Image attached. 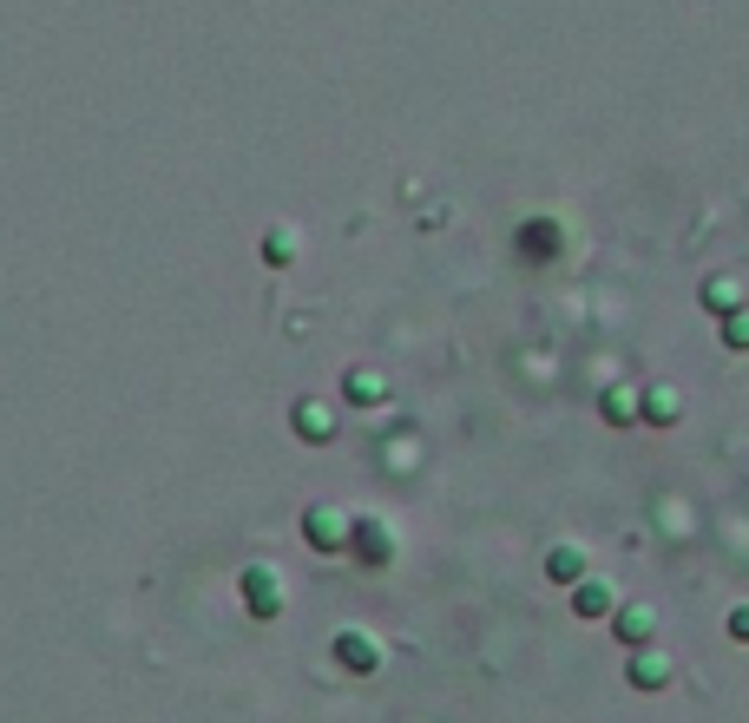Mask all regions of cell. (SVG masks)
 <instances>
[{
	"label": "cell",
	"instance_id": "obj_16",
	"mask_svg": "<svg viewBox=\"0 0 749 723\" xmlns=\"http://www.w3.org/2000/svg\"><path fill=\"white\" fill-rule=\"evenodd\" d=\"M730 638H743V645H749V605H743V612H730Z\"/></svg>",
	"mask_w": 749,
	"mask_h": 723
},
{
	"label": "cell",
	"instance_id": "obj_12",
	"mask_svg": "<svg viewBox=\"0 0 749 723\" xmlns=\"http://www.w3.org/2000/svg\"><path fill=\"white\" fill-rule=\"evenodd\" d=\"M638 415H645V408H638L631 388H611V395H605V422H638Z\"/></svg>",
	"mask_w": 749,
	"mask_h": 723
},
{
	"label": "cell",
	"instance_id": "obj_4",
	"mask_svg": "<svg viewBox=\"0 0 749 723\" xmlns=\"http://www.w3.org/2000/svg\"><path fill=\"white\" fill-rule=\"evenodd\" d=\"M336 657H342L349 671H362V677H369L374 664H381V651H374V638H369V632H356V625H342V632H336Z\"/></svg>",
	"mask_w": 749,
	"mask_h": 723
},
{
	"label": "cell",
	"instance_id": "obj_1",
	"mask_svg": "<svg viewBox=\"0 0 749 723\" xmlns=\"http://www.w3.org/2000/svg\"><path fill=\"white\" fill-rule=\"evenodd\" d=\"M243 598H250L257 618H277V612H283V585H277L270 566H250V573H243Z\"/></svg>",
	"mask_w": 749,
	"mask_h": 723
},
{
	"label": "cell",
	"instance_id": "obj_2",
	"mask_svg": "<svg viewBox=\"0 0 749 723\" xmlns=\"http://www.w3.org/2000/svg\"><path fill=\"white\" fill-rule=\"evenodd\" d=\"M302 533H309V546H322V553H336V546H349V533H356V519H342V513H329V506H316V513L302 519Z\"/></svg>",
	"mask_w": 749,
	"mask_h": 723
},
{
	"label": "cell",
	"instance_id": "obj_14",
	"mask_svg": "<svg viewBox=\"0 0 749 723\" xmlns=\"http://www.w3.org/2000/svg\"><path fill=\"white\" fill-rule=\"evenodd\" d=\"M263 257H270V264H290V257H297V244H290V230H270V244H263Z\"/></svg>",
	"mask_w": 749,
	"mask_h": 723
},
{
	"label": "cell",
	"instance_id": "obj_9",
	"mask_svg": "<svg viewBox=\"0 0 749 723\" xmlns=\"http://www.w3.org/2000/svg\"><path fill=\"white\" fill-rule=\"evenodd\" d=\"M677 415H683V408H677V388H651V395H645V422L665 428V422H677Z\"/></svg>",
	"mask_w": 749,
	"mask_h": 723
},
{
	"label": "cell",
	"instance_id": "obj_11",
	"mask_svg": "<svg viewBox=\"0 0 749 723\" xmlns=\"http://www.w3.org/2000/svg\"><path fill=\"white\" fill-rule=\"evenodd\" d=\"M342 388H349V402L362 395V408H374V402H381V375H374V368H349V382H342Z\"/></svg>",
	"mask_w": 749,
	"mask_h": 723
},
{
	"label": "cell",
	"instance_id": "obj_7",
	"mask_svg": "<svg viewBox=\"0 0 749 723\" xmlns=\"http://www.w3.org/2000/svg\"><path fill=\"white\" fill-rule=\"evenodd\" d=\"M651 632H658V612H645V605H625V612H618V638H625V645H645Z\"/></svg>",
	"mask_w": 749,
	"mask_h": 723
},
{
	"label": "cell",
	"instance_id": "obj_5",
	"mask_svg": "<svg viewBox=\"0 0 749 723\" xmlns=\"http://www.w3.org/2000/svg\"><path fill=\"white\" fill-rule=\"evenodd\" d=\"M631 684H638V691H665V684H671V664H665L658 651H638V657H631Z\"/></svg>",
	"mask_w": 749,
	"mask_h": 723
},
{
	"label": "cell",
	"instance_id": "obj_6",
	"mask_svg": "<svg viewBox=\"0 0 749 723\" xmlns=\"http://www.w3.org/2000/svg\"><path fill=\"white\" fill-rule=\"evenodd\" d=\"M546 573L559 578V585H586V553H579V546H552Z\"/></svg>",
	"mask_w": 749,
	"mask_h": 723
},
{
	"label": "cell",
	"instance_id": "obj_10",
	"mask_svg": "<svg viewBox=\"0 0 749 723\" xmlns=\"http://www.w3.org/2000/svg\"><path fill=\"white\" fill-rule=\"evenodd\" d=\"M572 605H579V618H605V612H611V592H605L599 578H586V585H579V598H572Z\"/></svg>",
	"mask_w": 749,
	"mask_h": 723
},
{
	"label": "cell",
	"instance_id": "obj_8",
	"mask_svg": "<svg viewBox=\"0 0 749 723\" xmlns=\"http://www.w3.org/2000/svg\"><path fill=\"white\" fill-rule=\"evenodd\" d=\"M297 434L329 440V434H336V415H329V408H316V402H302V408H297Z\"/></svg>",
	"mask_w": 749,
	"mask_h": 723
},
{
	"label": "cell",
	"instance_id": "obj_3",
	"mask_svg": "<svg viewBox=\"0 0 749 723\" xmlns=\"http://www.w3.org/2000/svg\"><path fill=\"white\" fill-rule=\"evenodd\" d=\"M349 553H362L369 566H388V553H395V533H388L381 519H356V533H349Z\"/></svg>",
	"mask_w": 749,
	"mask_h": 723
},
{
	"label": "cell",
	"instance_id": "obj_13",
	"mask_svg": "<svg viewBox=\"0 0 749 723\" xmlns=\"http://www.w3.org/2000/svg\"><path fill=\"white\" fill-rule=\"evenodd\" d=\"M703 303H710V309H717V316H730V309H737V303H743V296H737V284H730V277H717V284L703 289Z\"/></svg>",
	"mask_w": 749,
	"mask_h": 723
},
{
	"label": "cell",
	"instance_id": "obj_15",
	"mask_svg": "<svg viewBox=\"0 0 749 723\" xmlns=\"http://www.w3.org/2000/svg\"><path fill=\"white\" fill-rule=\"evenodd\" d=\"M723 336H730V349H749V316H730V329H723Z\"/></svg>",
	"mask_w": 749,
	"mask_h": 723
}]
</instances>
